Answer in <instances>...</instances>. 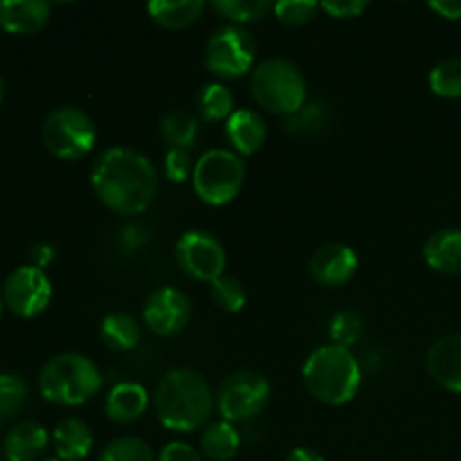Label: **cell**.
I'll list each match as a JSON object with an SVG mask.
<instances>
[{
	"label": "cell",
	"mask_w": 461,
	"mask_h": 461,
	"mask_svg": "<svg viewBox=\"0 0 461 461\" xmlns=\"http://www.w3.org/2000/svg\"><path fill=\"white\" fill-rule=\"evenodd\" d=\"M90 187L108 210L135 216L156 201L158 171L144 153L131 147H111L95 160Z\"/></svg>",
	"instance_id": "1"
},
{
	"label": "cell",
	"mask_w": 461,
	"mask_h": 461,
	"mask_svg": "<svg viewBox=\"0 0 461 461\" xmlns=\"http://www.w3.org/2000/svg\"><path fill=\"white\" fill-rule=\"evenodd\" d=\"M153 408L167 430L194 432L210 421L214 394L203 374L178 367L160 378L153 392Z\"/></svg>",
	"instance_id": "2"
},
{
	"label": "cell",
	"mask_w": 461,
	"mask_h": 461,
	"mask_svg": "<svg viewBox=\"0 0 461 461\" xmlns=\"http://www.w3.org/2000/svg\"><path fill=\"white\" fill-rule=\"evenodd\" d=\"M306 392L324 405H345L358 394L363 372L354 351L340 345H322L302 367Z\"/></svg>",
	"instance_id": "3"
},
{
	"label": "cell",
	"mask_w": 461,
	"mask_h": 461,
	"mask_svg": "<svg viewBox=\"0 0 461 461\" xmlns=\"http://www.w3.org/2000/svg\"><path fill=\"white\" fill-rule=\"evenodd\" d=\"M104 387L102 369L88 356L66 351L43 365L39 374V392L45 401L63 408L88 403Z\"/></svg>",
	"instance_id": "4"
},
{
	"label": "cell",
	"mask_w": 461,
	"mask_h": 461,
	"mask_svg": "<svg viewBox=\"0 0 461 461\" xmlns=\"http://www.w3.org/2000/svg\"><path fill=\"white\" fill-rule=\"evenodd\" d=\"M250 93L261 108L288 117L306 104V79L288 59H266L252 70Z\"/></svg>",
	"instance_id": "5"
},
{
	"label": "cell",
	"mask_w": 461,
	"mask_h": 461,
	"mask_svg": "<svg viewBox=\"0 0 461 461\" xmlns=\"http://www.w3.org/2000/svg\"><path fill=\"white\" fill-rule=\"evenodd\" d=\"M246 180V162L232 149H210L196 160L192 185L207 205H228L239 196Z\"/></svg>",
	"instance_id": "6"
},
{
	"label": "cell",
	"mask_w": 461,
	"mask_h": 461,
	"mask_svg": "<svg viewBox=\"0 0 461 461\" xmlns=\"http://www.w3.org/2000/svg\"><path fill=\"white\" fill-rule=\"evenodd\" d=\"M45 149L61 160H79L93 151L97 126L93 117L77 106L54 108L41 126Z\"/></svg>",
	"instance_id": "7"
},
{
	"label": "cell",
	"mask_w": 461,
	"mask_h": 461,
	"mask_svg": "<svg viewBox=\"0 0 461 461\" xmlns=\"http://www.w3.org/2000/svg\"><path fill=\"white\" fill-rule=\"evenodd\" d=\"M270 394H273V387L264 374L241 369L221 381L214 403L223 421L241 423L264 412L270 403Z\"/></svg>",
	"instance_id": "8"
},
{
	"label": "cell",
	"mask_w": 461,
	"mask_h": 461,
	"mask_svg": "<svg viewBox=\"0 0 461 461\" xmlns=\"http://www.w3.org/2000/svg\"><path fill=\"white\" fill-rule=\"evenodd\" d=\"M257 45L250 32L241 25H223L205 45V66L212 75L239 79L250 70Z\"/></svg>",
	"instance_id": "9"
},
{
	"label": "cell",
	"mask_w": 461,
	"mask_h": 461,
	"mask_svg": "<svg viewBox=\"0 0 461 461\" xmlns=\"http://www.w3.org/2000/svg\"><path fill=\"white\" fill-rule=\"evenodd\" d=\"M176 261L192 279L214 284L225 275L228 255L223 243L214 234L205 230H187L176 241Z\"/></svg>",
	"instance_id": "10"
},
{
	"label": "cell",
	"mask_w": 461,
	"mask_h": 461,
	"mask_svg": "<svg viewBox=\"0 0 461 461\" xmlns=\"http://www.w3.org/2000/svg\"><path fill=\"white\" fill-rule=\"evenodd\" d=\"M52 300V282L45 270L21 266L5 279L3 302L18 318H36L48 309Z\"/></svg>",
	"instance_id": "11"
},
{
	"label": "cell",
	"mask_w": 461,
	"mask_h": 461,
	"mask_svg": "<svg viewBox=\"0 0 461 461\" xmlns=\"http://www.w3.org/2000/svg\"><path fill=\"white\" fill-rule=\"evenodd\" d=\"M142 320L149 331H153L156 336H176L192 320V302L183 291L174 286L156 288L144 302Z\"/></svg>",
	"instance_id": "12"
},
{
	"label": "cell",
	"mask_w": 461,
	"mask_h": 461,
	"mask_svg": "<svg viewBox=\"0 0 461 461\" xmlns=\"http://www.w3.org/2000/svg\"><path fill=\"white\" fill-rule=\"evenodd\" d=\"M309 270L320 286H342L354 279L358 270V255L347 243H327L313 252Z\"/></svg>",
	"instance_id": "13"
},
{
	"label": "cell",
	"mask_w": 461,
	"mask_h": 461,
	"mask_svg": "<svg viewBox=\"0 0 461 461\" xmlns=\"http://www.w3.org/2000/svg\"><path fill=\"white\" fill-rule=\"evenodd\" d=\"M426 369L444 390L461 394V333L441 336L426 354Z\"/></svg>",
	"instance_id": "14"
},
{
	"label": "cell",
	"mask_w": 461,
	"mask_h": 461,
	"mask_svg": "<svg viewBox=\"0 0 461 461\" xmlns=\"http://www.w3.org/2000/svg\"><path fill=\"white\" fill-rule=\"evenodd\" d=\"M45 0H0V27L9 34H34L50 21Z\"/></svg>",
	"instance_id": "15"
},
{
	"label": "cell",
	"mask_w": 461,
	"mask_h": 461,
	"mask_svg": "<svg viewBox=\"0 0 461 461\" xmlns=\"http://www.w3.org/2000/svg\"><path fill=\"white\" fill-rule=\"evenodd\" d=\"M225 138L232 144L234 153H239V156H252V153H257L266 144L268 126H266L264 117L257 111L239 108L225 122Z\"/></svg>",
	"instance_id": "16"
},
{
	"label": "cell",
	"mask_w": 461,
	"mask_h": 461,
	"mask_svg": "<svg viewBox=\"0 0 461 461\" xmlns=\"http://www.w3.org/2000/svg\"><path fill=\"white\" fill-rule=\"evenodd\" d=\"M149 403H151V396H149L147 387L133 381H122L111 387L104 410H106V417L111 421L133 423L144 417Z\"/></svg>",
	"instance_id": "17"
},
{
	"label": "cell",
	"mask_w": 461,
	"mask_h": 461,
	"mask_svg": "<svg viewBox=\"0 0 461 461\" xmlns=\"http://www.w3.org/2000/svg\"><path fill=\"white\" fill-rule=\"evenodd\" d=\"M423 259L432 270L444 275L461 273V230L444 228L432 232L423 243Z\"/></svg>",
	"instance_id": "18"
},
{
	"label": "cell",
	"mask_w": 461,
	"mask_h": 461,
	"mask_svg": "<svg viewBox=\"0 0 461 461\" xmlns=\"http://www.w3.org/2000/svg\"><path fill=\"white\" fill-rule=\"evenodd\" d=\"M52 444L54 450H57V459L84 461L93 450V430H90L84 419L66 417L54 428Z\"/></svg>",
	"instance_id": "19"
},
{
	"label": "cell",
	"mask_w": 461,
	"mask_h": 461,
	"mask_svg": "<svg viewBox=\"0 0 461 461\" xmlns=\"http://www.w3.org/2000/svg\"><path fill=\"white\" fill-rule=\"evenodd\" d=\"M50 444V435L41 423L21 421L5 437V457L7 461H39Z\"/></svg>",
	"instance_id": "20"
},
{
	"label": "cell",
	"mask_w": 461,
	"mask_h": 461,
	"mask_svg": "<svg viewBox=\"0 0 461 461\" xmlns=\"http://www.w3.org/2000/svg\"><path fill=\"white\" fill-rule=\"evenodd\" d=\"M207 5L203 0H151L147 12L158 25L169 30H183L203 16Z\"/></svg>",
	"instance_id": "21"
},
{
	"label": "cell",
	"mask_w": 461,
	"mask_h": 461,
	"mask_svg": "<svg viewBox=\"0 0 461 461\" xmlns=\"http://www.w3.org/2000/svg\"><path fill=\"white\" fill-rule=\"evenodd\" d=\"M99 336L104 345L113 351H133L142 338V327L131 313H108L99 324Z\"/></svg>",
	"instance_id": "22"
},
{
	"label": "cell",
	"mask_w": 461,
	"mask_h": 461,
	"mask_svg": "<svg viewBox=\"0 0 461 461\" xmlns=\"http://www.w3.org/2000/svg\"><path fill=\"white\" fill-rule=\"evenodd\" d=\"M241 448V435L230 421H214L203 430L201 455L210 461H232Z\"/></svg>",
	"instance_id": "23"
},
{
	"label": "cell",
	"mask_w": 461,
	"mask_h": 461,
	"mask_svg": "<svg viewBox=\"0 0 461 461\" xmlns=\"http://www.w3.org/2000/svg\"><path fill=\"white\" fill-rule=\"evenodd\" d=\"M198 129H201V120L196 113L183 111V108H174L160 117L162 138L167 140V144H171V149H192L198 138Z\"/></svg>",
	"instance_id": "24"
},
{
	"label": "cell",
	"mask_w": 461,
	"mask_h": 461,
	"mask_svg": "<svg viewBox=\"0 0 461 461\" xmlns=\"http://www.w3.org/2000/svg\"><path fill=\"white\" fill-rule=\"evenodd\" d=\"M196 113L205 122H228L234 113L232 90L223 84H216V81L203 86L196 97Z\"/></svg>",
	"instance_id": "25"
},
{
	"label": "cell",
	"mask_w": 461,
	"mask_h": 461,
	"mask_svg": "<svg viewBox=\"0 0 461 461\" xmlns=\"http://www.w3.org/2000/svg\"><path fill=\"white\" fill-rule=\"evenodd\" d=\"M219 16L228 18L230 25H246V23H255L264 18L266 14L273 9L268 0H214L212 3Z\"/></svg>",
	"instance_id": "26"
},
{
	"label": "cell",
	"mask_w": 461,
	"mask_h": 461,
	"mask_svg": "<svg viewBox=\"0 0 461 461\" xmlns=\"http://www.w3.org/2000/svg\"><path fill=\"white\" fill-rule=\"evenodd\" d=\"M428 84L437 97L461 99V57H450L437 63L428 75Z\"/></svg>",
	"instance_id": "27"
},
{
	"label": "cell",
	"mask_w": 461,
	"mask_h": 461,
	"mask_svg": "<svg viewBox=\"0 0 461 461\" xmlns=\"http://www.w3.org/2000/svg\"><path fill=\"white\" fill-rule=\"evenodd\" d=\"M151 446L140 437H117L108 441L97 461H156Z\"/></svg>",
	"instance_id": "28"
},
{
	"label": "cell",
	"mask_w": 461,
	"mask_h": 461,
	"mask_svg": "<svg viewBox=\"0 0 461 461\" xmlns=\"http://www.w3.org/2000/svg\"><path fill=\"white\" fill-rule=\"evenodd\" d=\"M27 396H30V387L18 374H0V421L16 417L25 408Z\"/></svg>",
	"instance_id": "29"
},
{
	"label": "cell",
	"mask_w": 461,
	"mask_h": 461,
	"mask_svg": "<svg viewBox=\"0 0 461 461\" xmlns=\"http://www.w3.org/2000/svg\"><path fill=\"white\" fill-rule=\"evenodd\" d=\"M365 331V320L363 315L356 313V311H338L336 315L329 322V338H331V345H340L351 349L356 342L363 338Z\"/></svg>",
	"instance_id": "30"
},
{
	"label": "cell",
	"mask_w": 461,
	"mask_h": 461,
	"mask_svg": "<svg viewBox=\"0 0 461 461\" xmlns=\"http://www.w3.org/2000/svg\"><path fill=\"white\" fill-rule=\"evenodd\" d=\"M329 124V108L320 102L304 104L297 113L286 117L284 129L288 133H318Z\"/></svg>",
	"instance_id": "31"
},
{
	"label": "cell",
	"mask_w": 461,
	"mask_h": 461,
	"mask_svg": "<svg viewBox=\"0 0 461 461\" xmlns=\"http://www.w3.org/2000/svg\"><path fill=\"white\" fill-rule=\"evenodd\" d=\"M212 300L225 313H239L248 302L246 286L232 275H223L212 284Z\"/></svg>",
	"instance_id": "32"
},
{
	"label": "cell",
	"mask_w": 461,
	"mask_h": 461,
	"mask_svg": "<svg viewBox=\"0 0 461 461\" xmlns=\"http://www.w3.org/2000/svg\"><path fill=\"white\" fill-rule=\"evenodd\" d=\"M275 16L286 25H306L320 12V3L313 0H279L273 5Z\"/></svg>",
	"instance_id": "33"
},
{
	"label": "cell",
	"mask_w": 461,
	"mask_h": 461,
	"mask_svg": "<svg viewBox=\"0 0 461 461\" xmlns=\"http://www.w3.org/2000/svg\"><path fill=\"white\" fill-rule=\"evenodd\" d=\"M196 162H194L192 151L189 149H169L165 153V162H162V171H165L167 180L171 183H185L192 180Z\"/></svg>",
	"instance_id": "34"
},
{
	"label": "cell",
	"mask_w": 461,
	"mask_h": 461,
	"mask_svg": "<svg viewBox=\"0 0 461 461\" xmlns=\"http://www.w3.org/2000/svg\"><path fill=\"white\" fill-rule=\"evenodd\" d=\"M367 7V0H329V3H320L322 12H327L331 18H340V21L358 18Z\"/></svg>",
	"instance_id": "35"
},
{
	"label": "cell",
	"mask_w": 461,
	"mask_h": 461,
	"mask_svg": "<svg viewBox=\"0 0 461 461\" xmlns=\"http://www.w3.org/2000/svg\"><path fill=\"white\" fill-rule=\"evenodd\" d=\"M156 461H203V455L198 453L192 444H185V441H169V444L160 450Z\"/></svg>",
	"instance_id": "36"
},
{
	"label": "cell",
	"mask_w": 461,
	"mask_h": 461,
	"mask_svg": "<svg viewBox=\"0 0 461 461\" xmlns=\"http://www.w3.org/2000/svg\"><path fill=\"white\" fill-rule=\"evenodd\" d=\"M122 246L126 248V250H138V248L147 246L149 239H151V234H149V230L144 228V225H138V223H129L122 228Z\"/></svg>",
	"instance_id": "37"
},
{
	"label": "cell",
	"mask_w": 461,
	"mask_h": 461,
	"mask_svg": "<svg viewBox=\"0 0 461 461\" xmlns=\"http://www.w3.org/2000/svg\"><path fill=\"white\" fill-rule=\"evenodd\" d=\"M54 257H57L54 246H50V243H36V246H32L30 250V261H32L30 266L45 270L50 264H52Z\"/></svg>",
	"instance_id": "38"
},
{
	"label": "cell",
	"mask_w": 461,
	"mask_h": 461,
	"mask_svg": "<svg viewBox=\"0 0 461 461\" xmlns=\"http://www.w3.org/2000/svg\"><path fill=\"white\" fill-rule=\"evenodd\" d=\"M428 7L446 21H461V0H430Z\"/></svg>",
	"instance_id": "39"
},
{
	"label": "cell",
	"mask_w": 461,
	"mask_h": 461,
	"mask_svg": "<svg viewBox=\"0 0 461 461\" xmlns=\"http://www.w3.org/2000/svg\"><path fill=\"white\" fill-rule=\"evenodd\" d=\"M284 461H327L318 450L313 448H295L288 453V457Z\"/></svg>",
	"instance_id": "40"
},
{
	"label": "cell",
	"mask_w": 461,
	"mask_h": 461,
	"mask_svg": "<svg viewBox=\"0 0 461 461\" xmlns=\"http://www.w3.org/2000/svg\"><path fill=\"white\" fill-rule=\"evenodd\" d=\"M3 97H5V79L3 75H0V102H3Z\"/></svg>",
	"instance_id": "41"
},
{
	"label": "cell",
	"mask_w": 461,
	"mask_h": 461,
	"mask_svg": "<svg viewBox=\"0 0 461 461\" xmlns=\"http://www.w3.org/2000/svg\"><path fill=\"white\" fill-rule=\"evenodd\" d=\"M3 304H5V302H3V293H0V313H3Z\"/></svg>",
	"instance_id": "42"
},
{
	"label": "cell",
	"mask_w": 461,
	"mask_h": 461,
	"mask_svg": "<svg viewBox=\"0 0 461 461\" xmlns=\"http://www.w3.org/2000/svg\"><path fill=\"white\" fill-rule=\"evenodd\" d=\"M41 461H61V459H41Z\"/></svg>",
	"instance_id": "43"
}]
</instances>
